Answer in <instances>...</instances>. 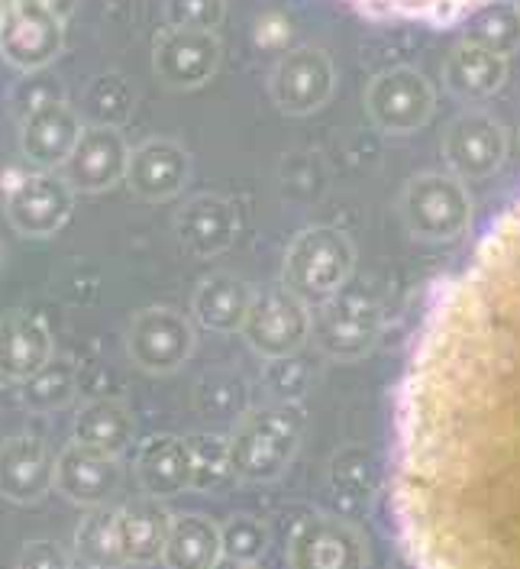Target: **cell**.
I'll list each match as a JSON object with an SVG mask.
<instances>
[{"label": "cell", "mask_w": 520, "mask_h": 569, "mask_svg": "<svg viewBox=\"0 0 520 569\" xmlns=\"http://www.w3.org/2000/svg\"><path fill=\"white\" fill-rule=\"evenodd\" d=\"M391 508L414 569H520V198L420 320L394 405Z\"/></svg>", "instance_id": "cell-1"}, {"label": "cell", "mask_w": 520, "mask_h": 569, "mask_svg": "<svg viewBox=\"0 0 520 569\" xmlns=\"http://www.w3.org/2000/svg\"><path fill=\"white\" fill-rule=\"evenodd\" d=\"M301 437H304V415L291 401L249 411L227 437L233 476L246 482H272L298 457Z\"/></svg>", "instance_id": "cell-2"}, {"label": "cell", "mask_w": 520, "mask_h": 569, "mask_svg": "<svg viewBox=\"0 0 520 569\" xmlns=\"http://www.w3.org/2000/svg\"><path fill=\"white\" fill-rule=\"evenodd\" d=\"M352 272H356V249L347 233L337 227H308L284 249L278 282L291 295H298L304 305L320 308L333 301L340 291H347Z\"/></svg>", "instance_id": "cell-3"}, {"label": "cell", "mask_w": 520, "mask_h": 569, "mask_svg": "<svg viewBox=\"0 0 520 569\" xmlns=\"http://www.w3.org/2000/svg\"><path fill=\"white\" fill-rule=\"evenodd\" d=\"M401 217L417 240L452 243L472 223V194L452 172H427L408 181L401 194Z\"/></svg>", "instance_id": "cell-4"}, {"label": "cell", "mask_w": 520, "mask_h": 569, "mask_svg": "<svg viewBox=\"0 0 520 569\" xmlns=\"http://www.w3.org/2000/svg\"><path fill=\"white\" fill-rule=\"evenodd\" d=\"M74 211V191L62 172H13L3 184V213L10 227L27 240L56 237Z\"/></svg>", "instance_id": "cell-5"}, {"label": "cell", "mask_w": 520, "mask_h": 569, "mask_svg": "<svg viewBox=\"0 0 520 569\" xmlns=\"http://www.w3.org/2000/svg\"><path fill=\"white\" fill-rule=\"evenodd\" d=\"M243 340L249 350L262 359H288L294 356L313 333V311L284 284L256 291L243 323Z\"/></svg>", "instance_id": "cell-6"}, {"label": "cell", "mask_w": 520, "mask_h": 569, "mask_svg": "<svg viewBox=\"0 0 520 569\" xmlns=\"http://www.w3.org/2000/svg\"><path fill=\"white\" fill-rule=\"evenodd\" d=\"M198 347L194 320L174 308H142L127 330V356L149 376L178 372Z\"/></svg>", "instance_id": "cell-7"}, {"label": "cell", "mask_w": 520, "mask_h": 569, "mask_svg": "<svg viewBox=\"0 0 520 569\" xmlns=\"http://www.w3.org/2000/svg\"><path fill=\"white\" fill-rule=\"evenodd\" d=\"M366 107L372 120L379 123V130L408 137L427 127L437 107V94H433V84L420 71L401 66V69H388L372 78L366 91Z\"/></svg>", "instance_id": "cell-8"}, {"label": "cell", "mask_w": 520, "mask_h": 569, "mask_svg": "<svg viewBox=\"0 0 520 569\" xmlns=\"http://www.w3.org/2000/svg\"><path fill=\"white\" fill-rule=\"evenodd\" d=\"M223 46L210 30H181L166 27L152 42V71L174 91H194L208 84L220 69Z\"/></svg>", "instance_id": "cell-9"}, {"label": "cell", "mask_w": 520, "mask_h": 569, "mask_svg": "<svg viewBox=\"0 0 520 569\" xmlns=\"http://www.w3.org/2000/svg\"><path fill=\"white\" fill-rule=\"evenodd\" d=\"M337 88V71L333 62L327 59V52L311 49V46H298L288 49L269 78V91L278 110L291 113V117H304L313 113L333 98Z\"/></svg>", "instance_id": "cell-10"}, {"label": "cell", "mask_w": 520, "mask_h": 569, "mask_svg": "<svg viewBox=\"0 0 520 569\" xmlns=\"http://www.w3.org/2000/svg\"><path fill=\"white\" fill-rule=\"evenodd\" d=\"M369 550L362 533L337 515H313L288 543L291 569H366Z\"/></svg>", "instance_id": "cell-11"}, {"label": "cell", "mask_w": 520, "mask_h": 569, "mask_svg": "<svg viewBox=\"0 0 520 569\" xmlns=\"http://www.w3.org/2000/svg\"><path fill=\"white\" fill-rule=\"evenodd\" d=\"M504 156H508V133L486 110H469L456 117L443 137V159L452 176L462 181H482L494 176Z\"/></svg>", "instance_id": "cell-12"}, {"label": "cell", "mask_w": 520, "mask_h": 569, "mask_svg": "<svg viewBox=\"0 0 520 569\" xmlns=\"http://www.w3.org/2000/svg\"><path fill=\"white\" fill-rule=\"evenodd\" d=\"M379 308L366 295L340 291L313 315V340L333 359H359L379 340Z\"/></svg>", "instance_id": "cell-13"}, {"label": "cell", "mask_w": 520, "mask_h": 569, "mask_svg": "<svg viewBox=\"0 0 520 569\" xmlns=\"http://www.w3.org/2000/svg\"><path fill=\"white\" fill-rule=\"evenodd\" d=\"M130 146L110 123H88L62 166V178L78 194H101L127 178Z\"/></svg>", "instance_id": "cell-14"}, {"label": "cell", "mask_w": 520, "mask_h": 569, "mask_svg": "<svg viewBox=\"0 0 520 569\" xmlns=\"http://www.w3.org/2000/svg\"><path fill=\"white\" fill-rule=\"evenodd\" d=\"M81 130H84V123L69 101L42 98L20 120V156L33 169L56 172L66 166Z\"/></svg>", "instance_id": "cell-15"}, {"label": "cell", "mask_w": 520, "mask_h": 569, "mask_svg": "<svg viewBox=\"0 0 520 569\" xmlns=\"http://www.w3.org/2000/svg\"><path fill=\"white\" fill-rule=\"evenodd\" d=\"M188 178H191V156L181 142L152 137V140L139 142L137 149H130L123 181L142 201H152V204L172 201L174 194L184 191Z\"/></svg>", "instance_id": "cell-16"}, {"label": "cell", "mask_w": 520, "mask_h": 569, "mask_svg": "<svg viewBox=\"0 0 520 569\" xmlns=\"http://www.w3.org/2000/svg\"><path fill=\"white\" fill-rule=\"evenodd\" d=\"M56 489V460L30 433L0 443V496L13 505H36Z\"/></svg>", "instance_id": "cell-17"}, {"label": "cell", "mask_w": 520, "mask_h": 569, "mask_svg": "<svg viewBox=\"0 0 520 569\" xmlns=\"http://www.w3.org/2000/svg\"><path fill=\"white\" fill-rule=\"evenodd\" d=\"M117 489H120V457L84 447L78 440H71L56 457V492H62L74 505L98 508L107 505Z\"/></svg>", "instance_id": "cell-18"}, {"label": "cell", "mask_w": 520, "mask_h": 569, "mask_svg": "<svg viewBox=\"0 0 520 569\" xmlns=\"http://www.w3.org/2000/svg\"><path fill=\"white\" fill-rule=\"evenodd\" d=\"M66 46V23L49 17L46 10H36L30 3L17 0L13 20L0 42L3 62L17 71H39L52 66Z\"/></svg>", "instance_id": "cell-19"}, {"label": "cell", "mask_w": 520, "mask_h": 569, "mask_svg": "<svg viewBox=\"0 0 520 569\" xmlns=\"http://www.w3.org/2000/svg\"><path fill=\"white\" fill-rule=\"evenodd\" d=\"M240 230L237 208L220 194H198L174 213V237L194 259H213L233 247Z\"/></svg>", "instance_id": "cell-20"}, {"label": "cell", "mask_w": 520, "mask_h": 569, "mask_svg": "<svg viewBox=\"0 0 520 569\" xmlns=\"http://www.w3.org/2000/svg\"><path fill=\"white\" fill-rule=\"evenodd\" d=\"M56 356L49 323L23 308L0 315V376L7 382H27Z\"/></svg>", "instance_id": "cell-21"}, {"label": "cell", "mask_w": 520, "mask_h": 569, "mask_svg": "<svg viewBox=\"0 0 520 569\" xmlns=\"http://www.w3.org/2000/svg\"><path fill=\"white\" fill-rule=\"evenodd\" d=\"M137 479L152 498H174L194 489V453L184 437L156 433L137 453Z\"/></svg>", "instance_id": "cell-22"}, {"label": "cell", "mask_w": 520, "mask_h": 569, "mask_svg": "<svg viewBox=\"0 0 520 569\" xmlns=\"http://www.w3.org/2000/svg\"><path fill=\"white\" fill-rule=\"evenodd\" d=\"M256 291L233 272H213L191 295V318L213 333H240Z\"/></svg>", "instance_id": "cell-23"}, {"label": "cell", "mask_w": 520, "mask_h": 569, "mask_svg": "<svg viewBox=\"0 0 520 569\" xmlns=\"http://www.w3.org/2000/svg\"><path fill=\"white\" fill-rule=\"evenodd\" d=\"M174 515L162 505V498H137L120 508V540L130 567H149L162 560L166 540L172 531Z\"/></svg>", "instance_id": "cell-24"}, {"label": "cell", "mask_w": 520, "mask_h": 569, "mask_svg": "<svg viewBox=\"0 0 520 569\" xmlns=\"http://www.w3.org/2000/svg\"><path fill=\"white\" fill-rule=\"evenodd\" d=\"M74 440L110 457H123L137 440V418L120 398H94L74 415Z\"/></svg>", "instance_id": "cell-25"}, {"label": "cell", "mask_w": 520, "mask_h": 569, "mask_svg": "<svg viewBox=\"0 0 520 569\" xmlns=\"http://www.w3.org/2000/svg\"><path fill=\"white\" fill-rule=\"evenodd\" d=\"M508 78V59L476 42H459L443 66V81L459 101H486Z\"/></svg>", "instance_id": "cell-26"}, {"label": "cell", "mask_w": 520, "mask_h": 569, "mask_svg": "<svg viewBox=\"0 0 520 569\" xmlns=\"http://www.w3.org/2000/svg\"><path fill=\"white\" fill-rule=\"evenodd\" d=\"M223 560L220 525L204 515H174L172 531L162 550L166 569H213Z\"/></svg>", "instance_id": "cell-27"}, {"label": "cell", "mask_w": 520, "mask_h": 569, "mask_svg": "<svg viewBox=\"0 0 520 569\" xmlns=\"http://www.w3.org/2000/svg\"><path fill=\"white\" fill-rule=\"evenodd\" d=\"M74 557L84 569H127V553L120 540V508H88L74 528Z\"/></svg>", "instance_id": "cell-28"}, {"label": "cell", "mask_w": 520, "mask_h": 569, "mask_svg": "<svg viewBox=\"0 0 520 569\" xmlns=\"http://www.w3.org/2000/svg\"><path fill=\"white\" fill-rule=\"evenodd\" d=\"M466 42L488 52L511 56L520 49V7L514 0H491L466 17Z\"/></svg>", "instance_id": "cell-29"}, {"label": "cell", "mask_w": 520, "mask_h": 569, "mask_svg": "<svg viewBox=\"0 0 520 569\" xmlns=\"http://www.w3.org/2000/svg\"><path fill=\"white\" fill-rule=\"evenodd\" d=\"M356 10L372 17H394V20H420V23H452L469 17L472 10L491 0H343Z\"/></svg>", "instance_id": "cell-30"}, {"label": "cell", "mask_w": 520, "mask_h": 569, "mask_svg": "<svg viewBox=\"0 0 520 569\" xmlns=\"http://www.w3.org/2000/svg\"><path fill=\"white\" fill-rule=\"evenodd\" d=\"M20 398L23 405L33 411V415H49V411H59L66 408L74 391H78V369L74 362L66 356H52L36 376H30L27 382H20Z\"/></svg>", "instance_id": "cell-31"}, {"label": "cell", "mask_w": 520, "mask_h": 569, "mask_svg": "<svg viewBox=\"0 0 520 569\" xmlns=\"http://www.w3.org/2000/svg\"><path fill=\"white\" fill-rule=\"evenodd\" d=\"M188 443L194 453V489H220L233 476L227 440H220L213 433L210 437L198 433V437H188Z\"/></svg>", "instance_id": "cell-32"}, {"label": "cell", "mask_w": 520, "mask_h": 569, "mask_svg": "<svg viewBox=\"0 0 520 569\" xmlns=\"http://www.w3.org/2000/svg\"><path fill=\"white\" fill-rule=\"evenodd\" d=\"M220 537H223V557L227 560H240V563H259V557L269 547L266 525L249 518V515H240V518L227 521L220 528Z\"/></svg>", "instance_id": "cell-33"}, {"label": "cell", "mask_w": 520, "mask_h": 569, "mask_svg": "<svg viewBox=\"0 0 520 569\" xmlns=\"http://www.w3.org/2000/svg\"><path fill=\"white\" fill-rule=\"evenodd\" d=\"M227 13V0H166L169 27L181 30H217Z\"/></svg>", "instance_id": "cell-34"}, {"label": "cell", "mask_w": 520, "mask_h": 569, "mask_svg": "<svg viewBox=\"0 0 520 569\" xmlns=\"http://www.w3.org/2000/svg\"><path fill=\"white\" fill-rule=\"evenodd\" d=\"M17 569H71L69 557L62 553L59 543L52 540H33L23 547L20 560H17Z\"/></svg>", "instance_id": "cell-35"}, {"label": "cell", "mask_w": 520, "mask_h": 569, "mask_svg": "<svg viewBox=\"0 0 520 569\" xmlns=\"http://www.w3.org/2000/svg\"><path fill=\"white\" fill-rule=\"evenodd\" d=\"M291 39V23L281 17V13H266L259 23H256V42L262 49H284Z\"/></svg>", "instance_id": "cell-36"}, {"label": "cell", "mask_w": 520, "mask_h": 569, "mask_svg": "<svg viewBox=\"0 0 520 569\" xmlns=\"http://www.w3.org/2000/svg\"><path fill=\"white\" fill-rule=\"evenodd\" d=\"M23 3H30L36 10H46L49 17H56V20H62V23H69L74 7H78V0H23Z\"/></svg>", "instance_id": "cell-37"}, {"label": "cell", "mask_w": 520, "mask_h": 569, "mask_svg": "<svg viewBox=\"0 0 520 569\" xmlns=\"http://www.w3.org/2000/svg\"><path fill=\"white\" fill-rule=\"evenodd\" d=\"M13 10H17V0H0V42H3L10 20H13Z\"/></svg>", "instance_id": "cell-38"}, {"label": "cell", "mask_w": 520, "mask_h": 569, "mask_svg": "<svg viewBox=\"0 0 520 569\" xmlns=\"http://www.w3.org/2000/svg\"><path fill=\"white\" fill-rule=\"evenodd\" d=\"M213 569H262V567H259V563H240V560H227V557H223V560H220Z\"/></svg>", "instance_id": "cell-39"}, {"label": "cell", "mask_w": 520, "mask_h": 569, "mask_svg": "<svg viewBox=\"0 0 520 569\" xmlns=\"http://www.w3.org/2000/svg\"><path fill=\"white\" fill-rule=\"evenodd\" d=\"M0 269H3V243H0Z\"/></svg>", "instance_id": "cell-40"}, {"label": "cell", "mask_w": 520, "mask_h": 569, "mask_svg": "<svg viewBox=\"0 0 520 569\" xmlns=\"http://www.w3.org/2000/svg\"><path fill=\"white\" fill-rule=\"evenodd\" d=\"M514 3H518V7H520V0H514Z\"/></svg>", "instance_id": "cell-41"}]
</instances>
